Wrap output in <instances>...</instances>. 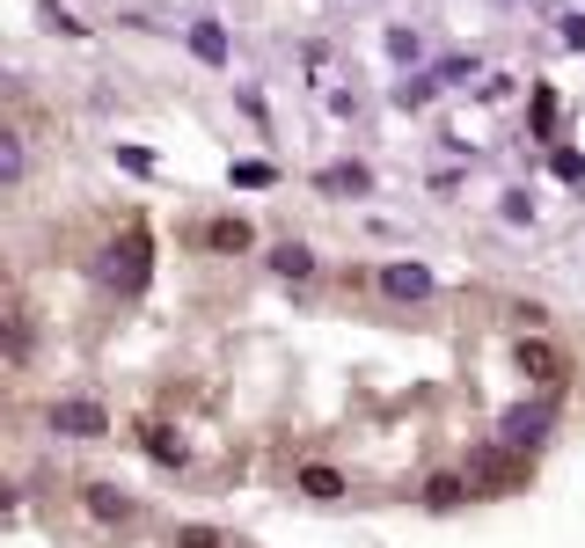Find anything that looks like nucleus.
<instances>
[{
  "instance_id": "nucleus-24",
  "label": "nucleus",
  "mask_w": 585,
  "mask_h": 548,
  "mask_svg": "<svg viewBox=\"0 0 585 548\" xmlns=\"http://www.w3.org/2000/svg\"><path fill=\"white\" fill-rule=\"evenodd\" d=\"M118 162L132 168V176H154V154H146V146H118Z\"/></svg>"
},
{
  "instance_id": "nucleus-19",
  "label": "nucleus",
  "mask_w": 585,
  "mask_h": 548,
  "mask_svg": "<svg viewBox=\"0 0 585 548\" xmlns=\"http://www.w3.org/2000/svg\"><path fill=\"white\" fill-rule=\"evenodd\" d=\"M0 176L23 183V132H0Z\"/></svg>"
},
{
  "instance_id": "nucleus-8",
  "label": "nucleus",
  "mask_w": 585,
  "mask_h": 548,
  "mask_svg": "<svg viewBox=\"0 0 585 548\" xmlns=\"http://www.w3.org/2000/svg\"><path fill=\"white\" fill-rule=\"evenodd\" d=\"M81 490H88V512H96L103 526H124V520H132V512H140V504L124 498L118 483H81Z\"/></svg>"
},
{
  "instance_id": "nucleus-14",
  "label": "nucleus",
  "mask_w": 585,
  "mask_h": 548,
  "mask_svg": "<svg viewBox=\"0 0 585 548\" xmlns=\"http://www.w3.org/2000/svg\"><path fill=\"white\" fill-rule=\"evenodd\" d=\"M462 498H468V476H432L425 483V504H432V512H454Z\"/></svg>"
},
{
  "instance_id": "nucleus-13",
  "label": "nucleus",
  "mask_w": 585,
  "mask_h": 548,
  "mask_svg": "<svg viewBox=\"0 0 585 548\" xmlns=\"http://www.w3.org/2000/svg\"><path fill=\"white\" fill-rule=\"evenodd\" d=\"M140 446L162 461V468H183V439H176L169 425H140Z\"/></svg>"
},
{
  "instance_id": "nucleus-2",
  "label": "nucleus",
  "mask_w": 585,
  "mask_h": 548,
  "mask_svg": "<svg viewBox=\"0 0 585 548\" xmlns=\"http://www.w3.org/2000/svg\"><path fill=\"white\" fill-rule=\"evenodd\" d=\"M146 278H154V241H146L140 227H132L124 241H110V249H103V286L124 293V300H140Z\"/></svg>"
},
{
  "instance_id": "nucleus-23",
  "label": "nucleus",
  "mask_w": 585,
  "mask_h": 548,
  "mask_svg": "<svg viewBox=\"0 0 585 548\" xmlns=\"http://www.w3.org/2000/svg\"><path fill=\"white\" fill-rule=\"evenodd\" d=\"M176 548H219L213 526H176Z\"/></svg>"
},
{
  "instance_id": "nucleus-26",
  "label": "nucleus",
  "mask_w": 585,
  "mask_h": 548,
  "mask_svg": "<svg viewBox=\"0 0 585 548\" xmlns=\"http://www.w3.org/2000/svg\"><path fill=\"white\" fill-rule=\"evenodd\" d=\"M563 45H571V51H585V15H571V23H563Z\"/></svg>"
},
{
  "instance_id": "nucleus-12",
  "label": "nucleus",
  "mask_w": 585,
  "mask_h": 548,
  "mask_svg": "<svg viewBox=\"0 0 585 548\" xmlns=\"http://www.w3.org/2000/svg\"><path fill=\"white\" fill-rule=\"evenodd\" d=\"M271 271H278V278H315V249H308V241H278V249H271Z\"/></svg>"
},
{
  "instance_id": "nucleus-21",
  "label": "nucleus",
  "mask_w": 585,
  "mask_h": 548,
  "mask_svg": "<svg viewBox=\"0 0 585 548\" xmlns=\"http://www.w3.org/2000/svg\"><path fill=\"white\" fill-rule=\"evenodd\" d=\"M8 358H15V366L29 358V322H23V314H8Z\"/></svg>"
},
{
  "instance_id": "nucleus-6",
  "label": "nucleus",
  "mask_w": 585,
  "mask_h": 548,
  "mask_svg": "<svg viewBox=\"0 0 585 548\" xmlns=\"http://www.w3.org/2000/svg\"><path fill=\"white\" fill-rule=\"evenodd\" d=\"M381 293H389V300H425V293H432V271H425V263H389V271H381Z\"/></svg>"
},
{
  "instance_id": "nucleus-17",
  "label": "nucleus",
  "mask_w": 585,
  "mask_h": 548,
  "mask_svg": "<svg viewBox=\"0 0 585 548\" xmlns=\"http://www.w3.org/2000/svg\"><path fill=\"white\" fill-rule=\"evenodd\" d=\"M535 140H557V88H535Z\"/></svg>"
},
{
  "instance_id": "nucleus-9",
  "label": "nucleus",
  "mask_w": 585,
  "mask_h": 548,
  "mask_svg": "<svg viewBox=\"0 0 585 548\" xmlns=\"http://www.w3.org/2000/svg\"><path fill=\"white\" fill-rule=\"evenodd\" d=\"M292 490H300V498H315V504H337L344 498V476H337V468H322V461H308V468L292 476Z\"/></svg>"
},
{
  "instance_id": "nucleus-22",
  "label": "nucleus",
  "mask_w": 585,
  "mask_h": 548,
  "mask_svg": "<svg viewBox=\"0 0 585 548\" xmlns=\"http://www.w3.org/2000/svg\"><path fill=\"white\" fill-rule=\"evenodd\" d=\"M557 176H563V183H578V191H585V154H571V146H557Z\"/></svg>"
},
{
  "instance_id": "nucleus-18",
  "label": "nucleus",
  "mask_w": 585,
  "mask_h": 548,
  "mask_svg": "<svg viewBox=\"0 0 585 548\" xmlns=\"http://www.w3.org/2000/svg\"><path fill=\"white\" fill-rule=\"evenodd\" d=\"M235 183H242V191H271L278 168H271V162H235Z\"/></svg>"
},
{
  "instance_id": "nucleus-5",
  "label": "nucleus",
  "mask_w": 585,
  "mask_h": 548,
  "mask_svg": "<svg viewBox=\"0 0 585 548\" xmlns=\"http://www.w3.org/2000/svg\"><path fill=\"white\" fill-rule=\"evenodd\" d=\"M520 373H527V381H535V388H557L563 381V352H557V344H549V336H520Z\"/></svg>"
},
{
  "instance_id": "nucleus-7",
  "label": "nucleus",
  "mask_w": 585,
  "mask_h": 548,
  "mask_svg": "<svg viewBox=\"0 0 585 548\" xmlns=\"http://www.w3.org/2000/svg\"><path fill=\"white\" fill-rule=\"evenodd\" d=\"M315 191H330V198H366V191H373V168L337 162V168H322V176H315Z\"/></svg>"
},
{
  "instance_id": "nucleus-3",
  "label": "nucleus",
  "mask_w": 585,
  "mask_h": 548,
  "mask_svg": "<svg viewBox=\"0 0 585 548\" xmlns=\"http://www.w3.org/2000/svg\"><path fill=\"white\" fill-rule=\"evenodd\" d=\"M549 425H557V395H541V403H512L505 417H498V439L520 453H535L541 439H549Z\"/></svg>"
},
{
  "instance_id": "nucleus-1",
  "label": "nucleus",
  "mask_w": 585,
  "mask_h": 548,
  "mask_svg": "<svg viewBox=\"0 0 585 548\" xmlns=\"http://www.w3.org/2000/svg\"><path fill=\"white\" fill-rule=\"evenodd\" d=\"M468 490L476 498H512V490H527L535 483V453H520V446H505V439H490V446H476L468 453Z\"/></svg>"
},
{
  "instance_id": "nucleus-25",
  "label": "nucleus",
  "mask_w": 585,
  "mask_h": 548,
  "mask_svg": "<svg viewBox=\"0 0 585 548\" xmlns=\"http://www.w3.org/2000/svg\"><path fill=\"white\" fill-rule=\"evenodd\" d=\"M505 219L520 227V219H535V205H527V191H505Z\"/></svg>"
},
{
  "instance_id": "nucleus-10",
  "label": "nucleus",
  "mask_w": 585,
  "mask_h": 548,
  "mask_svg": "<svg viewBox=\"0 0 585 548\" xmlns=\"http://www.w3.org/2000/svg\"><path fill=\"white\" fill-rule=\"evenodd\" d=\"M191 51L205 59V67H227V59H235V51H227V29H219L213 15H198L191 23Z\"/></svg>"
},
{
  "instance_id": "nucleus-20",
  "label": "nucleus",
  "mask_w": 585,
  "mask_h": 548,
  "mask_svg": "<svg viewBox=\"0 0 585 548\" xmlns=\"http://www.w3.org/2000/svg\"><path fill=\"white\" fill-rule=\"evenodd\" d=\"M417 51H425V37H417V29H389V59H403V67H410Z\"/></svg>"
},
{
  "instance_id": "nucleus-11",
  "label": "nucleus",
  "mask_w": 585,
  "mask_h": 548,
  "mask_svg": "<svg viewBox=\"0 0 585 548\" xmlns=\"http://www.w3.org/2000/svg\"><path fill=\"white\" fill-rule=\"evenodd\" d=\"M249 219H213V227H205V249H213V257H242L249 249Z\"/></svg>"
},
{
  "instance_id": "nucleus-15",
  "label": "nucleus",
  "mask_w": 585,
  "mask_h": 548,
  "mask_svg": "<svg viewBox=\"0 0 585 548\" xmlns=\"http://www.w3.org/2000/svg\"><path fill=\"white\" fill-rule=\"evenodd\" d=\"M37 15H45V29H59V37H88V23H81V15H73L67 0H45V8H37Z\"/></svg>"
},
{
  "instance_id": "nucleus-16",
  "label": "nucleus",
  "mask_w": 585,
  "mask_h": 548,
  "mask_svg": "<svg viewBox=\"0 0 585 548\" xmlns=\"http://www.w3.org/2000/svg\"><path fill=\"white\" fill-rule=\"evenodd\" d=\"M432 73H417V81H395V110H425V103H432Z\"/></svg>"
},
{
  "instance_id": "nucleus-4",
  "label": "nucleus",
  "mask_w": 585,
  "mask_h": 548,
  "mask_svg": "<svg viewBox=\"0 0 585 548\" xmlns=\"http://www.w3.org/2000/svg\"><path fill=\"white\" fill-rule=\"evenodd\" d=\"M51 431H59V439H103V431H110V409H103L96 395H59V403H51Z\"/></svg>"
}]
</instances>
